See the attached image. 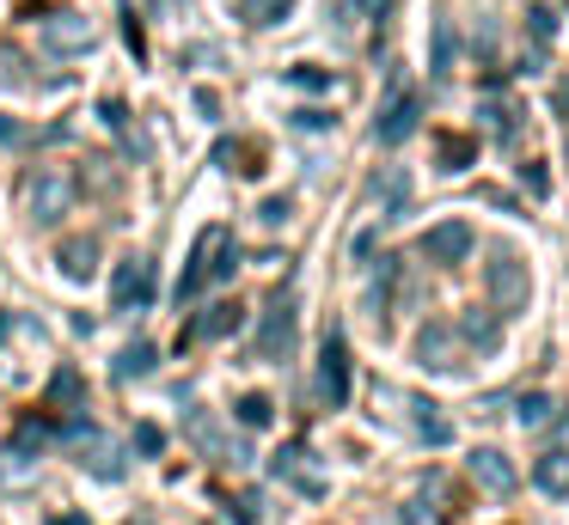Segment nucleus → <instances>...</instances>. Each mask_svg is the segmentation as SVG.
<instances>
[{
    "label": "nucleus",
    "mask_w": 569,
    "mask_h": 525,
    "mask_svg": "<svg viewBox=\"0 0 569 525\" xmlns=\"http://www.w3.org/2000/svg\"><path fill=\"white\" fill-rule=\"evenodd\" d=\"M19 208H26V220H38V226H56V220L74 208V178H68L62 165L26 171V183H19Z\"/></svg>",
    "instance_id": "f257e3e1"
},
{
    "label": "nucleus",
    "mask_w": 569,
    "mask_h": 525,
    "mask_svg": "<svg viewBox=\"0 0 569 525\" xmlns=\"http://www.w3.org/2000/svg\"><path fill=\"white\" fill-rule=\"evenodd\" d=\"M202 275H209V287H221V281L239 275V244H233V232H227V226H209L197 239V263H190V275L178 281V300H197Z\"/></svg>",
    "instance_id": "f03ea898"
},
{
    "label": "nucleus",
    "mask_w": 569,
    "mask_h": 525,
    "mask_svg": "<svg viewBox=\"0 0 569 525\" xmlns=\"http://www.w3.org/2000/svg\"><path fill=\"white\" fill-rule=\"evenodd\" d=\"M56 446L68 452V458H80L87 464L92 476H123V458H117V446H111V434H104V427H92L87 415H74V422L68 427H56Z\"/></svg>",
    "instance_id": "7ed1b4c3"
},
{
    "label": "nucleus",
    "mask_w": 569,
    "mask_h": 525,
    "mask_svg": "<svg viewBox=\"0 0 569 525\" xmlns=\"http://www.w3.org/2000/svg\"><path fill=\"white\" fill-rule=\"evenodd\" d=\"M490 293L502 300V312H520L532 300V275L520 263V251H502V244L490 251Z\"/></svg>",
    "instance_id": "20e7f679"
},
{
    "label": "nucleus",
    "mask_w": 569,
    "mask_h": 525,
    "mask_svg": "<svg viewBox=\"0 0 569 525\" xmlns=\"http://www.w3.org/2000/svg\"><path fill=\"white\" fill-rule=\"evenodd\" d=\"M429 263H441V269H453V263H466L471 251H478V232H471V220H441V226H429L422 232V244H417Z\"/></svg>",
    "instance_id": "39448f33"
},
{
    "label": "nucleus",
    "mask_w": 569,
    "mask_h": 525,
    "mask_svg": "<svg viewBox=\"0 0 569 525\" xmlns=\"http://www.w3.org/2000/svg\"><path fill=\"white\" fill-rule=\"evenodd\" d=\"M319 397H325V410H343V403H349V349H343V330H325V349H319Z\"/></svg>",
    "instance_id": "423d86ee"
},
{
    "label": "nucleus",
    "mask_w": 569,
    "mask_h": 525,
    "mask_svg": "<svg viewBox=\"0 0 569 525\" xmlns=\"http://www.w3.org/2000/svg\"><path fill=\"white\" fill-rule=\"evenodd\" d=\"M153 300V263L148 256H123L111 269V312H141Z\"/></svg>",
    "instance_id": "0eeeda50"
},
{
    "label": "nucleus",
    "mask_w": 569,
    "mask_h": 525,
    "mask_svg": "<svg viewBox=\"0 0 569 525\" xmlns=\"http://www.w3.org/2000/svg\"><path fill=\"white\" fill-rule=\"evenodd\" d=\"M288 349H295V305L276 300L270 312L258 317V336H251V354L258 361H288Z\"/></svg>",
    "instance_id": "6e6552de"
},
{
    "label": "nucleus",
    "mask_w": 569,
    "mask_h": 525,
    "mask_svg": "<svg viewBox=\"0 0 569 525\" xmlns=\"http://www.w3.org/2000/svg\"><path fill=\"white\" fill-rule=\"evenodd\" d=\"M417 117H422V98L410 92V85H398V92L386 98L380 122H373V141H380V147H405V134L417 129Z\"/></svg>",
    "instance_id": "1a4fd4ad"
},
{
    "label": "nucleus",
    "mask_w": 569,
    "mask_h": 525,
    "mask_svg": "<svg viewBox=\"0 0 569 525\" xmlns=\"http://www.w3.org/2000/svg\"><path fill=\"white\" fill-rule=\"evenodd\" d=\"M417 361L429 366V373H459V336L447 317H429V324L417 330Z\"/></svg>",
    "instance_id": "9d476101"
},
{
    "label": "nucleus",
    "mask_w": 569,
    "mask_h": 525,
    "mask_svg": "<svg viewBox=\"0 0 569 525\" xmlns=\"http://www.w3.org/2000/svg\"><path fill=\"white\" fill-rule=\"evenodd\" d=\"M466 471L478 476V483L490 488V495H502V501L520 488V476H515V464H508V452H502V446H471Z\"/></svg>",
    "instance_id": "9b49d317"
},
{
    "label": "nucleus",
    "mask_w": 569,
    "mask_h": 525,
    "mask_svg": "<svg viewBox=\"0 0 569 525\" xmlns=\"http://www.w3.org/2000/svg\"><path fill=\"white\" fill-rule=\"evenodd\" d=\"M99 256H104V244L92 239V232H74V239L56 244V269H62L68 281H92L99 275Z\"/></svg>",
    "instance_id": "f8f14e48"
},
{
    "label": "nucleus",
    "mask_w": 569,
    "mask_h": 525,
    "mask_svg": "<svg viewBox=\"0 0 569 525\" xmlns=\"http://www.w3.org/2000/svg\"><path fill=\"white\" fill-rule=\"evenodd\" d=\"M43 43L56 49V55H87L92 43H99V31H92L80 12H62V19H50L43 24Z\"/></svg>",
    "instance_id": "ddd939ff"
},
{
    "label": "nucleus",
    "mask_w": 569,
    "mask_h": 525,
    "mask_svg": "<svg viewBox=\"0 0 569 525\" xmlns=\"http://www.w3.org/2000/svg\"><path fill=\"white\" fill-rule=\"evenodd\" d=\"M239 324H246V305L214 300L209 312H197V317H190V342H221V336H233Z\"/></svg>",
    "instance_id": "4468645a"
},
{
    "label": "nucleus",
    "mask_w": 569,
    "mask_h": 525,
    "mask_svg": "<svg viewBox=\"0 0 569 525\" xmlns=\"http://www.w3.org/2000/svg\"><path fill=\"white\" fill-rule=\"evenodd\" d=\"M532 488L551 501H569V446H551L532 458Z\"/></svg>",
    "instance_id": "2eb2a0df"
},
{
    "label": "nucleus",
    "mask_w": 569,
    "mask_h": 525,
    "mask_svg": "<svg viewBox=\"0 0 569 525\" xmlns=\"http://www.w3.org/2000/svg\"><path fill=\"white\" fill-rule=\"evenodd\" d=\"M453 336L478 342V349H496V342H502V312H490V305H466Z\"/></svg>",
    "instance_id": "dca6fc26"
},
{
    "label": "nucleus",
    "mask_w": 569,
    "mask_h": 525,
    "mask_svg": "<svg viewBox=\"0 0 569 525\" xmlns=\"http://www.w3.org/2000/svg\"><path fill=\"white\" fill-rule=\"evenodd\" d=\"M405 410H410V427H417V440H429V446H447V440H453V422H447V415L435 410L429 397H410Z\"/></svg>",
    "instance_id": "f3484780"
},
{
    "label": "nucleus",
    "mask_w": 569,
    "mask_h": 525,
    "mask_svg": "<svg viewBox=\"0 0 569 525\" xmlns=\"http://www.w3.org/2000/svg\"><path fill=\"white\" fill-rule=\"evenodd\" d=\"M417 501H422V507H435L441 519H447V513H459V488H453V476H447V471H422Z\"/></svg>",
    "instance_id": "a211bd4d"
},
{
    "label": "nucleus",
    "mask_w": 569,
    "mask_h": 525,
    "mask_svg": "<svg viewBox=\"0 0 569 525\" xmlns=\"http://www.w3.org/2000/svg\"><path fill=\"white\" fill-rule=\"evenodd\" d=\"M56 446V427L43 422V415H26V422L13 427V458H38V452Z\"/></svg>",
    "instance_id": "6ab92c4d"
},
{
    "label": "nucleus",
    "mask_w": 569,
    "mask_h": 525,
    "mask_svg": "<svg viewBox=\"0 0 569 525\" xmlns=\"http://www.w3.org/2000/svg\"><path fill=\"white\" fill-rule=\"evenodd\" d=\"M557 422H569V415H563V403H551L545 391H532V397H520V427H532V434H545V427H557Z\"/></svg>",
    "instance_id": "aec40b11"
},
{
    "label": "nucleus",
    "mask_w": 569,
    "mask_h": 525,
    "mask_svg": "<svg viewBox=\"0 0 569 525\" xmlns=\"http://www.w3.org/2000/svg\"><path fill=\"white\" fill-rule=\"evenodd\" d=\"M233 415H239V427H258V434H263V427L276 422V403L263 397V391H246V397L233 403Z\"/></svg>",
    "instance_id": "412c9836"
},
{
    "label": "nucleus",
    "mask_w": 569,
    "mask_h": 525,
    "mask_svg": "<svg viewBox=\"0 0 569 525\" xmlns=\"http://www.w3.org/2000/svg\"><path fill=\"white\" fill-rule=\"evenodd\" d=\"M153 361H160V349H153V342H129L123 361H117V378H141V373H153Z\"/></svg>",
    "instance_id": "4be33fe9"
},
{
    "label": "nucleus",
    "mask_w": 569,
    "mask_h": 525,
    "mask_svg": "<svg viewBox=\"0 0 569 525\" xmlns=\"http://www.w3.org/2000/svg\"><path fill=\"white\" fill-rule=\"evenodd\" d=\"M50 403H68V410H80V403H87V378H80L74 366H62V373L50 378Z\"/></svg>",
    "instance_id": "5701e85b"
},
{
    "label": "nucleus",
    "mask_w": 569,
    "mask_h": 525,
    "mask_svg": "<svg viewBox=\"0 0 569 525\" xmlns=\"http://www.w3.org/2000/svg\"><path fill=\"white\" fill-rule=\"evenodd\" d=\"M239 7H246V24H282L288 19V7H295V0H239Z\"/></svg>",
    "instance_id": "b1692460"
},
{
    "label": "nucleus",
    "mask_w": 569,
    "mask_h": 525,
    "mask_svg": "<svg viewBox=\"0 0 569 525\" xmlns=\"http://www.w3.org/2000/svg\"><path fill=\"white\" fill-rule=\"evenodd\" d=\"M527 37H532V49L557 43V12H551V7H532V12H527Z\"/></svg>",
    "instance_id": "393cba45"
},
{
    "label": "nucleus",
    "mask_w": 569,
    "mask_h": 525,
    "mask_svg": "<svg viewBox=\"0 0 569 525\" xmlns=\"http://www.w3.org/2000/svg\"><path fill=\"white\" fill-rule=\"evenodd\" d=\"M471 153H478V141H471V134H459V141H441V171H466Z\"/></svg>",
    "instance_id": "a878e982"
},
{
    "label": "nucleus",
    "mask_w": 569,
    "mask_h": 525,
    "mask_svg": "<svg viewBox=\"0 0 569 525\" xmlns=\"http://www.w3.org/2000/svg\"><path fill=\"white\" fill-rule=\"evenodd\" d=\"M453 24H435V73H453Z\"/></svg>",
    "instance_id": "bb28decb"
},
{
    "label": "nucleus",
    "mask_w": 569,
    "mask_h": 525,
    "mask_svg": "<svg viewBox=\"0 0 569 525\" xmlns=\"http://www.w3.org/2000/svg\"><path fill=\"white\" fill-rule=\"evenodd\" d=\"M136 452H141V458H160V452H166V427L141 422V427H136Z\"/></svg>",
    "instance_id": "cd10ccee"
},
{
    "label": "nucleus",
    "mask_w": 569,
    "mask_h": 525,
    "mask_svg": "<svg viewBox=\"0 0 569 525\" xmlns=\"http://www.w3.org/2000/svg\"><path fill=\"white\" fill-rule=\"evenodd\" d=\"M398 525H447V519L435 507H422V501H405V507H398Z\"/></svg>",
    "instance_id": "c85d7f7f"
},
{
    "label": "nucleus",
    "mask_w": 569,
    "mask_h": 525,
    "mask_svg": "<svg viewBox=\"0 0 569 525\" xmlns=\"http://www.w3.org/2000/svg\"><path fill=\"white\" fill-rule=\"evenodd\" d=\"M288 214H295V202H288V195H270V202H263V220H270V226H282Z\"/></svg>",
    "instance_id": "c756f323"
},
{
    "label": "nucleus",
    "mask_w": 569,
    "mask_h": 525,
    "mask_svg": "<svg viewBox=\"0 0 569 525\" xmlns=\"http://www.w3.org/2000/svg\"><path fill=\"white\" fill-rule=\"evenodd\" d=\"M288 80H295V85H312V92H325V85H331V80H325L319 68H312V73H307V68H295V73H288Z\"/></svg>",
    "instance_id": "7c9ffc66"
},
{
    "label": "nucleus",
    "mask_w": 569,
    "mask_h": 525,
    "mask_svg": "<svg viewBox=\"0 0 569 525\" xmlns=\"http://www.w3.org/2000/svg\"><path fill=\"white\" fill-rule=\"evenodd\" d=\"M551 110L569 122V80H557V85H551Z\"/></svg>",
    "instance_id": "2f4dec72"
},
{
    "label": "nucleus",
    "mask_w": 569,
    "mask_h": 525,
    "mask_svg": "<svg viewBox=\"0 0 569 525\" xmlns=\"http://www.w3.org/2000/svg\"><path fill=\"white\" fill-rule=\"evenodd\" d=\"M295 129H331V117H325V110H300Z\"/></svg>",
    "instance_id": "473e14b6"
},
{
    "label": "nucleus",
    "mask_w": 569,
    "mask_h": 525,
    "mask_svg": "<svg viewBox=\"0 0 569 525\" xmlns=\"http://www.w3.org/2000/svg\"><path fill=\"white\" fill-rule=\"evenodd\" d=\"M19 141H26V129H19V122H7V117H0V147H19Z\"/></svg>",
    "instance_id": "72a5a7b5"
},
{
    "label": "nucleus",
    "mask_w": 569,
    "mask_h": 525,
    "mask_svg": "<svg viewBox=\"0 0 569 525\" xmlns=\"http://www.w3.org/2000/svg\"><path fill=\"white\" fill-rule=\"evenodd\" d=\"M50 525H87V519H80V513H68V519H62V513H56V519Z\"/></svg>",
    "instance_id": "f704fd0d"
}]
</instances>
